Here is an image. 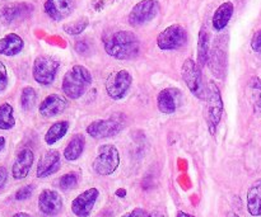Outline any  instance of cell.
<instances>
[{"mask_svg":"<svg viewBox=\"0 0 261 217\" xmlns=\"http://www.w3.org/2000/svg\"><path fill=\"white\" fill-rule=\"evenodd\" d=\"M105 51L116 60H132L139 55L140 42L130 30H119L105 38Z\"/></svg>","mask_w":261,"mask_h":217,"instance_id":"1","label":"cell"},{"mask_svg":"<svg viewBox=\"0 0 261 217\" xmlns=\"http://www.w3.org/2000/svg\"><path fill=\"white\" fill-rule=\"evenodd\" d=\"M92 84L91 71L82 65H74L63 79V91L68 98L78 99Z\"/></svg>","mask_w":261,"mask_h":217,"instance_id":"2","label":"cell"},{"mask_svg":"<svg viewBox=\"0 0 261 217\" xmlns=\"http://www.w3.org/2000/svg\"><path fill=\"white\" fill-rule=\"evenodd\" d=\"M206 123H208L209 132L212 135L217 134L219 123H221L222 114H223L224 104L222 98L221 89L218 88L214 81H211L206 89Z\"/></svg>","mask_w":261,"mask_h":217,"instance_id":"3","label":"cell"},{"mask_svg":"<svg viewBox=\"0 0 261 217\" xmlns=\"http://www.w3.org/2000/svg\"><path fill=\"white\" fill-rule=\"evenodd\" d=\"M120 165L119 150L115 145H101L97 151V157L93 160V170L98 175L107 177L116 172Z\"/></svg>","mask_w":261,"mask_h":217,"instance_id":"4","label":"cell"},{"mask_svg":"<svg viewBox=\"0 0 261 217\" xmlns=\"http://www.w3.org/2000/svg\"><path fill=\"white\" fill-rule=\"evenodd\" d=\"M59 68H60V63L53 56H37L33 61L32 76L36 83L41 85H50L55 80Z\"/></svg>","mask_w":261,"mask_h":217,"instance_id":"5","label":"cell"},{"mask_svg":"<svg viewBox=\"0 0 261 217\" xmlns=\"http://www.w3.org/2000/svg\"><path fill=\"white\" fill-rule=\"evenodd\" d=\"M181 76L185 81L189 90L194 94L198 99H205L206 90L203 84V76H201V68L193 60L186 58L181 69Z\"/></svg>","mask_w":261,"mask_h":217,"instance_id":"6","label":"cell"},{"mask_svg":"<svg viewBox=\"0 0 261 217\" xmlns=\"http://www.w3.org/2000/svg\"><path fill=\"white\" fill-rule=\"evenodd\" d=\"M188 43V32L181 24L168 25L158 35L157 46L163 51H173Z\"/></svg>","mask_w":261,"mask_h":217,"instance_id":"7","label":"cell"},{"mask_svg":"<svg viewBox=\"0 0 261 217\" xmlns=\"http://www.w3.org/2000/svg\"><path fill=\"white\" fill-rule=\"evenodd\" d=\"M133 84V76L127 70H117L110 74L106 79V91L114 101L124 98L130 90Z\"/></svg>","mask_w":261,"mask_h":217,"instance_id":"8","label":"cell"},{"mask_svg":"<svg viewBox=\"0 0 261 217\" xmlns=\"http://www.w3.org/2000/svg\"><path fill=\"white\" fill-rule=\"evenodd\" d=\"M161 5L157 0H142L133 7L129 14V23L133 27H140L154 19L160 13Z\"/></svg>","mask_w":261,"mask_h":217,"instance_id":"9","label":"cell"},{"mask_svg":"<svg viewBox=\"0 0 261 217\" xmlns=\"http://www.w3.org/2000/svg\"><path fill=\"white\" fill-rule=\"evenodd\" d=\"M121 130L122 122H120L119 119H98V121H93L91 125H88V127H87V134L91 137H93V139L101 140L115 136Z\"/></svg>","mask_w":261,"mask_h":217,"instance_id":"10","label":"cell"},{"mask_svg":"<svg viewBox=\"0 0 261 217\" xmlns=\"http://www.w3.org/2000/svg\"><path fill=\"white\" fill-rule=\"evenodd\" d=\"M98 196L99 191L97 188H89L84 191L71 202V212L76 217H88L96 205V201L98 200Z\"/></svg>","mask_w":261,"mask_h":217,"instance_id":"11","label":"cell"},{"mask_svg":"<svg viewBox=\"0 0 261 217\" xmlns=\"http://www.w3.org/2000/svg\"><path fill=\"white\" fill-rule=\"evenodd\" d=\"M75 9V0H46L43 10L50 19L60 22L68 18Z\"/></svg>","mask_w":261,"mask_h":217,"instance_id":"12","label":"cell"},{"mask_svg":"<svg viewBox=\"0 0 261 217\" xmlns=\"http://www.w3.org/2000/svg\"><path fill=\"white\" fill-rule=\"evenodd\" d=\"M38 208L46 216H56L63 208V198L56 191L43 190L38 197Z\"/></svg>","mask_w":261,"mask_h":217,"instance_id":"13","label":"cell"},{"mask_svg":"<svg viewBox=\"0 0 261 217\" xmlns=\"http://www.w3.org/2000/svg\"><path fill=\"white\" fill-rule=\"evenodd\" d=\"M60 152L58 150H48V151L43 152V155L38 160L36 175H37V178L50 177L60 169Z\"/></svg>","mask_w":261,"mask_h":217,"instance_id":"14","label":"cell"},{"mask_svg":"<svg viewBox=\"0 0 261 217\" xmlns=\"http://www.w3.org/2000/svg\"><path fill=\"white\" fill-rule=\"evenodd\" d=\"M35 162V154L30 147H24L20 150L15 157L14 163L12 167V175L14 179L22 180L30 174L31 168Z\"/></svg>","mask_w":261,"mask_h":217,"instance_id":"15","label":"cell"},{"mask_svg":"<svg viewBox=\"0 0 261 217\" xmlns=\"http://www.w3.org/2000/svg\"><path fill=\"white\" fill-rule=\"evenodd\" d=\"M181 91L176 88H166L157 97V107L161 113L172 114L180 104Z\"/></svg>","mask_w":261,"mask_h":217,"instance_id":"16","label":"cell"},{"mask_svg":"<svg viewBox=\"0 0 261 217\" xmlns=\"http://www.w3.org/2000/svg\"><path fill=\"white\" fill-rule=\"evenodd\" d=\"M66 107H68V102L64 97L59 94H50L40 103L38 112L45 118H50V117H56L63 113Z\"/></svg>","mask_w":261,"mask_h":217,"instance_id":"17","label":"cell"},{"mask_svg":"<svg viewBox=\"0 0 261 217\" xmlns=\"http://www.w3.org/2000/svg\"><path fill=\"white\" fill-rule=\"evenodd\" d=\"M208 64H211V70L214 74V76L221 79L224 78L227 65L226 45H222V42L219 40H217L216 45L211 50Z\"/></svg>","mask_w":261,"mask_h":217,"instance_id":"18","label":"cell"},{"mask_svg":"<svg viewBox=\"0 0 261 217\" xmlns=\"http://www.w3.org/2000/svg\"><path fill=\"white\" fill-rule=\"evenodd\" d=\"M32 12V5L27 3H18V4L5 5L0 9V23L2 24H12L13 22L27 17Z\"/></svg>","mask_w":261,"mask_h":217,"instance_id":"19","label":"cell"},{"mask_svg":"<svg viewBox=\"0 0 261 217\" xmlns=\"http://www.w3.org/2000/svg\"><path fill=\"white\" fill-rule=\"evenodd\" d=\"M24 47V41L17 33H9L0 38V55L15 56L22 52Z\"/></svg>","mask_w":261,"mask_h":217,"instance_id":"20","label":"cell"},{"mask_svg":"<svg viewBox=\"0 0 261 217\" xmlns=\"http://www.w3.org/2000/svg\"><path fill=\"white\" fill-rule=\"evenodd\" d=\"M234 7L231 2H226L223 4L219 5L217 8V10L213 14V19H212V23H213V28L216 30H223L224 28L227 27L228 22L231 20L232 15H233Z\"/></svg>","mask_w":261,"mask_h":217,"instance_id":"21","label":"cell"},{"mask_svg":"<svg viewBox=\"0 0 261 217\" xmlns=\"http://www.w3.org/2000/svg\"><path fill=\"white\" fill-rule=\"evenodd\" d=\"M247 211L251 216H261V179H257L247 191Z\"/></svg>","mask_w":261,"mask_h":217,"instance_id":"22","label":"cell"},{"mask_svg":"<svg viewBox=\"0 0 261 217\" xmlns=\"http://www.w3.org/2000/svg\"><path fill=\"white\" fill-rule=\"evenodd\" d=\"M84 146H86V139L82 134L74 135L64 149V158L68 162H75L83 154Z\"/></svg>","mask_w":261,"mask_h":217,"instance_id":"23","label":"cell"},{"mask_svg":"<svg viewBox=\"0 0 261 217\" xmlns=\"http://www.w3.org/2000/svg\"><path fill=\"white\" fill-rule=\"evenodd\" d=\"M209 53H211V43H209V35L205 28H201L199 32L198 40V65L200 68L208 64Z\"/></svg>","mask_w":261,"mask_h":217,"instance_id":"24","label":"cell"},{"mask_svg":"<svg viewBox=\"0 0 261 217\" xmlns=\"http://www.w3.org/2000/svg\"><path fill=\"white\" fill-rule=\"evenodd\" d=\"M69 130V122L68 121H59L55 122L50 129L47 130L45 135V142L47 145H54L63 139L66 135Z\"/></svg>","mask_w":261,"mask_h":217,"instance_id":"25","label":"cell"},{"mask_svg":"<svg viewBox=\"0 0 261 217\" xmlns=\"http://www.w3.org/2000/svg\"><path fill=\"white\" fill-rule=\"evenodd\" d=\"M15 126V118H14V108L12 104L3 103L0 104V130L13 129Z\"/></svg>","mask_w":261,"mask_h":217,"instance_id":"26","label":"cell"},{"mask_svg":"<svg viewBox=\"0 0 261 217\" xmlns=\"http://www.w3.org/2000/svg\"><path fill=\"white\" fill-rule=\"evenodd\" d=\"M250 98H251L254 112L256 114L261 113V79L255 76L249 83Z\"/></svg>","mask_w":261,"mask_h":217,"instance_id":"27","label":"cell"},{"mask_svg":"<svg viewBox=\"0 0 261 217\" xmlns=\"http://www.w3.org/2000/svg\"><path fill=\"white\" fill-rule=\"evenodd\" d=\"M36 102H37V93L32 86H25L22 89L20 93V106L24 111H30L35 107Z\"/></svg>","mask_w":261,"mask_h":217,"instance_id":"28","label":"cell"},{"mask_svg":"<svg viewBox=\"0 0 261 217\" xmlns=\"http://www.w3.org/2000/svg\"><path fill=\"white\" fill-rule=\"evenodd\" d=\"M88 24H89L88 18L83 17V18H81V19L75 20V22H71V23H68V24H65L63 27V29L66 35L78 36V35H81L82 32H84V29L88 27Z\"/></svg>","mask_w":261,"mask_h":217,"instance_id":"29","label":"cell"},{"mask_svg":"<svg viewBox=\"0 0 261 217\" xmlns=\"http://www.w3.org/2000/svg\"><path fill=\"white\" fill-rule=\"evenodd\" d=\"M79 182V174L75 172L68 173V174H64L63 177L59 179V187L63 191H70L78 185Z\"/></svg>","mask_w":261,"mask_h":217,"instance_id":"30","label":"cell"},{"mask_svg":"<svg viewBox=\"0 0 261 217\" xmlns=\"http://www.w3.org/2000/svg\"><path fill=\"white\" fill-rule=\"evenodd\" d=\"M33 191H35V185L33 184H27L24 187L19 188V190L15 192V200L17 201H24L32 196Z\"/></svg>","mask_w":261,"mask_h":217,"instance_id":"31","label":"cell"},{"mask_svg":"<svg viewBox=\"0 0 261 217\" xmlns=\"http://www.w3.org/2000/svg\"><path fill=\"white\" fill-rule=\"evenodd\" d=\"M8 83H9V76H8L7 66L0 61V93L7 89Z\"/></svg>","mask_w":261,"mask_h":217,"instance_id":"32","label":"cell"},{"mask_svg":"<svg viewBox=\"0 0 261 217\" xmlns=\"http://www.w3.org/2000/svg\"><path fill=\"white\" fill-rule=\"evenodd\" d=\"M251 47L255 52H260L261 51V29L257 30L254 35V37H252Z\"/></svg>","mask_w":261,"mask_h":217,"instance_id":"33","label":"cell"},{"mask_svg":"<svg viewBox=\"0 0 261 217\" xmlns=\"http://www.w3.org/2000/svg\"><path fill=\"white\" fill-rule=\"evenodd\" d=\"M88 48H89V46H88V43L86 42V41H78V42L75 43L76 52L86 53L87 51H88Z\"/></svg>","mask_w":261,"mask_h":217,"instance_id":"34","label":"cell"},{"mask_svg":"<svg viewBox=\"0 0 261 217\" xmlns=\"http://www.w3.org/2000/svg\"><path fill=\"white\" fill-rule=\"evenodd\" d=\"M8 180V170L5 167H0V190L7 184Z\"/></svg>","mask_w":261,"mask_h":217,"instance_id":"35","label":"cell"},{"mask_svg":"<svg viewBox=\"0 0 261 217\" xmlns=\"http://www.w3.org/2000/svg\"><path fill=\"white\" fill-rule=\"evenodd\" d=\"M144 210H142V208H134V210L125 213V215H122L121 217H144Z\"/></svg>","mask_w":261,"mask_h":217,"instance_id":"36","label":"cell"},{"mask_svg":"<svg viewBox=\"0 0 261 217\" xmlns=\"http://www.w3.org/2000/svg\"><path fill=\"white\" fill-rule=\"evenodd\" d=\"M147 217H166L162 212H158V211H154V212L149 213Z\"/></svg>","mask_w":261,"mask_h":217,"instance_id":"37","label":"cell"},{"mask_svg":"<svg viewBox=\"0 0 261 217\" xmlns=\"http://www.w3.org/2000/svg\"><path fill=\"white\" fill-rule=\"evenodd\" d=\"M4 146H5V139L2 136V135H0V151L4 149Z\"/></svg>","mask_w":261,"mask_h":217,"instance_id":"38","label":"cell"},{"mask_svg":"<svg viewBox=\"0 0 261 217\" xmlns=\"http://www.w3.org/2000/svg\"><path fill=\"white\" fill-rule=\"evenodd\" d=\"M12 217H31V216L25 212H18V213H15V215H13Z\"/></svg>","mask_w":261,"mask_h":217,"instance_id":"39","label":"cell"},{"mask_svg":"<svg viewBox=\"0 0 261 217\" xmlns=\"http://www.w3.org/2000/svg\"><path fill=\"white\" fill-rule=\"evenodd\" d=\"M176 217H195V216H191V215H189V213L182 212V211H181V212L177 213V216H176Z\"/></svg>","mask_w":261,"mask_h":217,"instance_id":"40","label":"cell"},{"mask_svg":"<svg viewBox=\"0 0 261 217\" xmlns=\"http://www.w3.org/2000/svg\"><path fill=\"white\" fill-rule=\"evenodd\" d=\"M117 196H119V197H125V191L124 190H119V191H117Z\"/></svg>","mask_w":261,"mask_h":217,"instance_id":"41","label":"cell"},{"mask_svg":"<svg viewBox=\"0 0 261 217\" xmlns=\"http://www.w3.org/2000/svg\"><path fill=\"white\" fill-rule=\"evenodd\" d=\"M227 217H240V216L237 215V213H234V212H229L228 215H227Z\"/></svg>","mask_w":261,"mask_h":217,"instance_id":"42","label":"cell"}]
</instances>
